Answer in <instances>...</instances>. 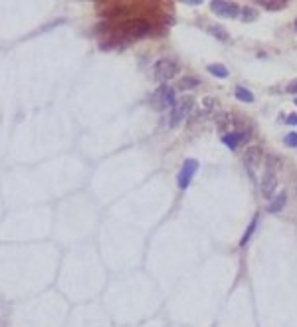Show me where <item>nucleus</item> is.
I'll return each mask as SVG.
<instances>
[{
    "label": "nucleus",
    "mask_w": 297,
    "mask_h": 327,
    "mask_svg": "<svg viewBox=\"0 0 297 327\" xmlns=\"http://www.w3.org/2000/svg\"><path fill=\"white\" fill-rule=\"evenodd\" d=\"M208 71L214 73L216 78H222V80L228 78V69H226V66H222V64H210V66H208Z\"/></svg>",
    "instance_id": "ddd939ff"
},
{
    "label": "nucleus",
    "mask_w": 297,
    "mask_h": 327,
    "mask_svg": "<svg viewBox=\"0 0 297 327\" xmlns=\"http://www.w3.org/2000/svg\"><path fill=\"white\" fill-rule=\"evenodd\" d=\"M196 86H200V78H194V75H188V78H182L179 84V89H192Z\"/></svg>",
    "instance_id": "f8f14e48"
},
{
    "label": "nucleus",
    "mask_w": 297,
    "mask_h": 327,
    "mask_svg": "<svg viewBox=\"0 0 297 327\" xmlns=\"http://www.w3.org/2000/svg\"><path fill=\"white\" fill-rule=\"evenodd\" d=\"M210 8H212L218 16H222V18H236V16L242 12V8H240L238 4H234V2H224V0H214V2L210 4Z\"/></svg>",
    "instance_id": "423d86ee"
},
{
    "label": "nucleus",
    "mask_w": 297,
    "mask_h": 327,
    "mask_svg": "<svg viewBox=\"0 0 297 327\" xmlns=\"http://www.w3.org/2000/svg\"><path fill=\"white\" fill-rule=\"evenodd\" d=\"M208 32H210L212 36H216L218 40H222V42H226V40H228V32L222 28V26H208Z\"/></svg>",
    "instance_id": "4468645a"
},
{
    "label": "nucleus",
    "mask_w": 297,
    "mask_h": 327,
    "mask_svg": "<svg viewBox=\"0 0 297 327\" xmlns=\"http://www.w3.org/2000/svg\"><path fill=\"white\" fill-rule=\"evenodd\" d=\"M285 123H287V125H297V115H295V113L287 115V117H285Z\"/></svg>",
    "instance_id": "6ab92c4d"
},
{
    "label": "nucleus",
    "mask_w": 297,
    "mask_h": 327,
    "mask_svg": "<svg viewBox=\"0 0 297 327\" xmlns=\"http://www.w3.org/2000/svg\"><path fill=\"white\" fill-rule=\"evenodd\" d=\"M256 16H258V12H256L254 8H246V6L242 8V20H244V22H246V20L252 22V20H256Z\"/></svg>",
    "instance_id": "dca6fc26"
},
{
    "label": "nucleus",
    "mask_w": 297,
    "mask_h": 327,
    "mask_svg": "<svg viewBox=\"0 0 297 327\" xmlns=\"http://www.w3.org/2000/svg\"><path fill=\"white\" fill-rule=\"evenodd\" d=\"M148 32H151V26H148L147 22H143V20L129 22L127 26H125V34L131 36V38H143V36H147Z\"/></svg>",
    "instance_id": "1a4fd4ad"
},
{
    "label": "nucleus",
    "mask_w": 297,
    "mask_h": 327,
    "mask_svg": "<svg viewBox=\"0 0 297 327\" xmlns=\"http://www.w3.org/2000/svg\"><path fill=\"white\" fill-rule=\"evenodd\" d=\"M192 105H194V99L190 95L182 97V102H179L175 107L170 109V117H168V125L172 129L179 127V125L188 117V113L192 111Z\"/></svg>",
    "instance_id": "20e7f679"
},
{
    "label": "nucleus",
    "mask_w": 297,
    "mask_h": 327,
    "mask_svg": "<svg viewBox=\"0 0 297 327\" xmlns=\"http://www.w3.org/2000/svg\"><path fill=\"white\" fill-rule=\"evenodd\" d=\"M283 143H285L287 147H297V133H287V135L283 137Z\"/></svg>",
    "instance_id": "f3484780"
},
{
    "label": "nucleus",
    "mask_w": 297,
    "mask_h": 327,
    "mask_svg": "<svg viewBox=\"0 0 297 327\" xmlns=\"http://www.w3.org/2000/svg\"><path fill=\"white\" fill-rule=\"evenodd\" d=\"M234 95H236V99H240V102H244V103H252V102H254V93H252L250 89L242 87V86H238V87H236Z\"/></svg>",
    "instance_id": "9d476101"
},
{
    "label": "nucleus",
    "mask_w": 297,
    "mask_h": 327,
    "mask_svg": "<svg viewBox=\"0 0 297 327\" xmlns=\"http://www.w3.org/2000/svg\"><path fill=\"white\" fill-rule=\"evenodd\" d=\"M262 6H264V8H267V10H281V8H285V4H283V2H280V4H276V2H264Z\"/></svg>",
    "instance_id": "a211bd4d"
},
{
    "label": "nucleus",
    "mask_w": 297,
    "mask_h": 327,
    "mask_svg": "<svg viewBox=\"0 0 297 327\" xmlns=\"http://www.w3.org/2000/svg\"><path fill=\"white\" fill-rule=\"evenodd\" d=\"M285 200H287V194H285V192H280V196L267 207V210H269V212H280V210L285 207Z\"/></svg>",
    "instance_id": "9b49d317"
},
{
    "label": "nucleus",
    "mask_w": 297,
    "mask_h": 327,
    "mask_svg": "<svg viewBox=\"0 0 297 327\" xmlns=\"http://www.w3.org/2000/svg\"><path fill=\"white\" fill-rule=\"evenodd\" d=\"M179 102H177V93L170 86L163 84L153 95H151V105L157 111H165V109H172Z\"/></svg>",
    "instance_id": "f03ea898"
},
{
    "label": "nucleus",
    "mask_w": 297,
    "mask_h": 327,
    "mask_svg": "<svg viewBox=\"0 0 297 327\" xmlns=\"http://www.w3.org/2000/svg\"><path fill=\"white\" fill-rule=\"evenodd\" d=\"M287 91H289V93H295V95H297V82L289 84V86H287Z\"/></svg>",
    "instance_id": "aec40b11"
},
{
    "label": "nucleus",
    "mask_w": 297,
    "mask_h": 327,
    "mask_svg": "<svg viewBox=\"0 0 297 327\" xmlns=\"http://www.w3.org/2000/svg\"><path fill=\"white\" fill-rule=\"evenodd\" d=\"M256 222H258L256 218H254V220L250 222V228H248V230H246L244 238L240 240V246H246V244H248V240H250V236H252V234H254V230H256Z\"/></svg>",
    "instance_id": "2eb2a0df"
},
{
    "label": "nucleus",
    "mask_w": 297,
    "mask_h": 327,
    "mask_svg": "<svg viewBox=\"0 0 297 327\" xmlns=\"http://www.w3.org/2000/svg\"><path fill=\"white\" fill-rule=\"evenodd\" d=\"M295 30H297V22H295Z\"/></svg>",
    "instance_id": "412c9836"
},
{
    "label": "nucleus",
    "mask_w": 297,
    "mask_h": 327,
    "mask_svg": "<svg viewBox=\"0 0 297 327\" xmlns=\"http://www.w3.org/2000/svg\"><path fill=\"white\" fill-rule=\"evenodd\" d=\"M276 187H278V157L269 155L265 159V167H264V174H262V183H260V189H262V194L265 198H269L271 194L276 192Z\"/></svg>",
    "instance_id": "f257e3e1"
},
{
    "label": "nucleus",
    "mask_w": 297,
    "mask_h": 327,
    "mask_svg": "<svg viewBox=\"0 0 297 327\" xmlns=\"http://www.w3.org/2000/svg\"><path fill=\"white\" fill-rule=\"evenodd\" d=\"M250 139V131L246 129H238V131H230L228 135L222 137V143H224L228 149H238L242 143H246Z\"/></svg>",
    "instance_id": "6e6552de"
},
{
    "label": "nucleus",
    "mask_w": 297,
    "mask_h": 327,
    "mask_svg": "<svg viewBox=\"0 0 297 327\" xmlns=\"http://www.w3.org/2000/svg\"><path fill=\"white\" fill-rule=\"evenodd\" d=\"M262 165V149L260 147H250L246 151V169L250 172V177L256 179V171Z\"/></svg>",
    "instance_id": "0eeeda50"
},
{
    "label": "nucleus",
    "mask_w": 297,
    "mask_h": 327,
    "mask_svg": "<svg viewBox=\"0 0 297 327\" xmlns=\"http://www.w3.org/2000/svg\"><path fill=\"white\" fill-rule=\"evenodd\" d=\"M295 105H297V99H295Z\"/></svg>",
    "instance_id": "4be33fe9"
},
{
    "label": "nucleus",
    "mask_w": 297,
    "mask_h": 327,
    "mask_svg": "<svg viewBox=\"0 0 297 327\" xmlns=\"http://www.w3.org/2000/svg\"><path fill=\"white\" fill-rule=\"evenodd\" d=\"M179 73V62L177 60H170V58H161L155 68H153V75L157 82L166 84L168 80H172L175 75Z\"/></svg>",
    "instance_id": "7ed1b4c3"
},
{
    "label": "nucleus",
    "mask_w": 297,
    "mask_h": 327,
    "mask_svg": "<svg viewBox=\"0 0 297 327\" xmlns=\"http://www.w3.org/2000/svg\"><path fill=\"white\" fill-rule=\"evenodd\" d=\"M196 171H198V161L196 159H186L184 165H182V169H181V172H179V187H181V190L188 189V185L192 183Z\"/></svg>",
    "instance_id": "39448f33"
}]
</instances>
